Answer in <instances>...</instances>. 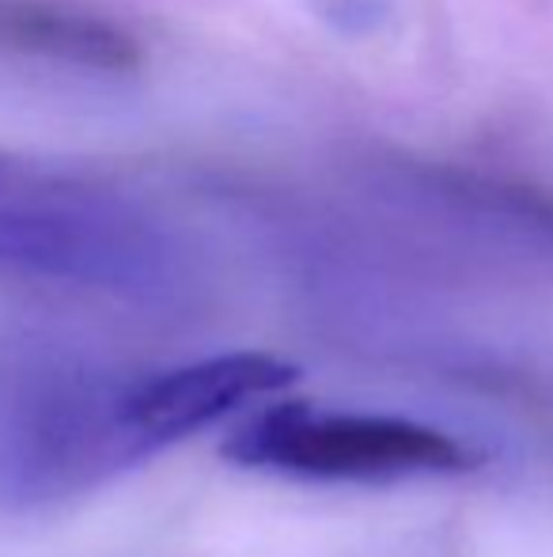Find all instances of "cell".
I'll list each match as a JSON object with an SVG mask.
<instances>
[{
    "label": "cell",
    "instance_id": "6da1fadb",
    "mask_svg": "<svg viewBox=\"0 0 553 557\" xmlns=\"http://www.w3.org/2000/svg\"><path fill=\"white\" fill-rule=\"evenodd\" d=\"M178 270L171 232L126 190L0 152V273L160 296Z\"/></svg>",
    "mask_w": 553,
    "mask_h": 557
},
{
    "label": "cell",
    "instance_id": "7a4b0ae2",
    "mask_svg": "<svg viewBox=\"0 0 553 557\" xmlns=\"http://www.w3.org/2000/svg\"><path fill=\"white\" fill-rule=\"evenodd\" d=\"M129 387L50 349L0 364V500L38 508L144 459L129 425Z\"/></svg>",
    "mask_w": 553,
    "mask_h": 557
},
{
    "label": "cell",
    "instance_id": "3957f363",
    "mask_svg": "<svg viewBox=\"0 0 553 557\" xmlns=\"http://www.w3.org/2000/svg\"><path fill=\"white\" fill-rule=\"evenodd\" d=\"M221 455L236 467L318 482H391L463 474L478 455L432 425L384 413H334L311 403H280L231 433Z\"/></svg>",
    "mask_w": 553,
    "mask_h": 557
},
{
    "label": "cell",
    "instance_id": "277c9868",
    "mask_svg": "<svg viewBox=\"0 0 553 557\" xmlns=\"http://www.w3.org/2000/svg\"><path fill=\"white\" fill-rule=\"evenodd\" d=\"M300 368L269 352H221L160 375H144L129 387V425L148 455L186 441L221 421L236 406L292 387Z\"/></svg>",
    "mask_w": 553,
    "mask_h": 557
},
{
    "label": "cell",
    "instance_id": "5b68a950",
    "mask_svg": "<svg viewBox=\"0 0 553 557\" xmlns=\"http://www.w3.org/2000/svg\"><path fill=\"white\" fill-rule=\"evenodd\" d=\"M0 46L84 73H129L140 61V46L118 23L53 0H0Z\"/></svg>",
    "mask_w": 553,
    "mask_h": 557
}]
</instances>
